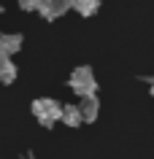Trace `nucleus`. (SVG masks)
I'll return each mask as SVG.
<instances>
[{
  "label": "nucleus",
  "instance_id": "2",
  "mask_svg": "<svg viewBox=\"0 0 154 159\" xmlns=\"http://www.w3.org/2000/svg\"><path fill=\"white\" fill-rule=\"evenodd\" d=\"M68 86L78 94V97H84V94H95V92H97V78H95L92 67H89V65L76 67V70L70 73V78H68Z\"/></svg>",
  "mask_w": 154,
  "mask_h": 159
},
{
  "label": "nucleus",
  "instance_id": "6",
  "mask_svg": "<svg viewBox=\"0 0 154 159\" xmlns=\"http://www.w3.org/2000/svg\"><path fill=\"white\" fill-rule=\"evenodd\" d=\"M16 65H14V59L6 57V54H0V86H8L16 81Z\"/></svg>",
  "mask_w": 154,
  "mask_h": 159
},
{
  "label": "nucleus",
  "instance_id": "1",
  "mask_svg": "<svg viewBox=\"0 0 154 159\" xmlns=\"http://www.w3.org/2000/svg\"><path fill=\"white\" fill-rule=\"evenodd\" d=\"M30 113L35 116V121L41 127L51 129L62 116V102L51 100V97H38V100H33V105H30Z\"/></svg>",
  "mask_w": 154,
  "mask_h": 159
},
{
  "label": "nucleus",
  "instance_id": "11",
  "mask_svg": "<svg viewBox=\"0 0 154 159\" xmlns=\"http://www.w3.org/2000/svg\"><path fill=\"white\" fill-rule=\"evenodd\" d=\"M27 159H33V157H27Z\"/></svg>",
  "mask_w": 154,
  "mask_h": 159
},
{
  "label": "nucleus",
  "instance_id": "5",
  "mask_svg": "<svg viewBox=\"0 0 154 159\" xmlns=\"http://www.w3.org/2000/svg\"><path fill=\"white\" fill-rule=\"evenodd\" d=\"M25 46V38L19 33H3L0 35V54H6V57H14L16 51H22Z\"/></svg>",
  "mask_w": 154,
  "mask_h": 159
},
{
  "label": "nucleus",
  "instance_id": "4",
  "mask_svg": "<svg viewBox=\"0 0 154 159\" xmlns=\"http://www.w3.org/2000/svg\"><path fill=\"white\" fill-rule=\"evenodd\" d=\"M78 111H81L84 124L95 121V119L100 116V100H97V94H84V97H81V102H78Z\"/></svg>",
  "mask_w": 154,
  "mask_h": 159
},
{
  "label": "nucleus",
  "instance_id": "9",
  "mask_svg": "<svg viewBox=\"0 0 154 159\" xmlns=\"http://www.w3.org/2000/svg\"><path fill=\"white\" fill-rule=\"evenodd\" d=\"M19 8L22 11H35L38 8V0H19Z\"/></svg>",
  "mask_w": 154,
  "mask_h": 159
},
{
  "label": "nucleus",
  "instance_id": "3",
  "mask_svg": "<svg viewBox=\"0 0 154 159\" xmlns=\"http://www.w3.org/2000/svg\"><path fill=\"white\" fill-rule=\"evenodd\" d=\"M38 14H41L46 22H54L60 19L65 11H68V0H38Z\"/></svg>",
  "mask_w": 154,
  "mask_h": 159
},
{
  "label": "nucleus",
  "instance_id": "10",
  "mask_svg": "<svg viewBox=\"0 0 154 159\" xmlns=\"http://www.w3.org/2000/svg\"><path fill=\"white\" fill-rule=\"evenodd\" d=\"M149 92H152V97H154V78L149 81Z\"/></svg>",
  "mask_w": 154,
  "mask_h": 159
},
{
  "label": "nucleus",
  "instance_id": "7",
  "mask_svg": "<svg viewBox=\"0 0 154 159\" xmlns=\"http://www.w3.org/2000/svg\"><path fill=\"white\" fill-rule=\"evenodd\" d=\"M68 8H73L81 16H92L100 11V0H68Z\"/></svg>",
  "mask_w": 154,
  "mask_h": 159
},
{
  "label": "nucleus",
  "instance_id": "8",
  "mask_svg": "<svg viewBox=\"0 0 154 159\" xmlns=\"http://www.w3.org/2000/svg\"><path fill=\"white\" fill-rule=\"evenodd\" d=\"M60 121L65 127H81L84 124V119H81V111H78V105H62V116Z\"/></svg>",
  "mask_w": 154,
  "mask_h": 159
}]
</instances>
